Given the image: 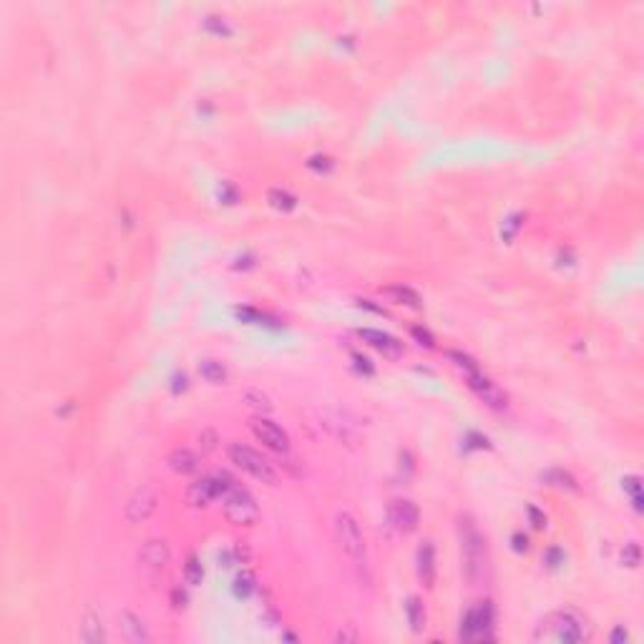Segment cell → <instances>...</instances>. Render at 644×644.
<instances>
[{
	"instance_id": "obj_10",
	"label": "cell",
	"mask_w": 644,
	"mask_h": 644,
	"mask_svg": "<svg viewBox=\"0 0 644 644\" xmlns=\"http://www.w3.org/2000/svg\"><path fill=\"white\" fill-rule=\"evenodd\" d=\"M388 521H390V526H393L395 531L408 534V531L418 529L421 511H418V506H415L410 499H395V501H390V506H388Z\"/></svg>"
},
{
	"instance_id": "obj_24",
	"label": "cell",
	"mask_w": 644,
	"mask_h": 644,
	"mask_svg": "<svg viewBox=\"0 0 644 644\" xmlns=\"http://www.w3.org/2000/svg\"><path fill=\"white\" fill-rule=\"evenodd\" d=\"M541 479L549 483V486H556V488H569V491H576V481H574L572 473L561 471V468H552V471H546Z\"/></svg>"
},
{
	"instance_id": "obj_3",
	"label": "cell",
	"mask_w": 644,
	"mask_h": 644,
	"mask_svg": "<svg viewBox=\"0 0 644 644\" xmlns=\"http://www.w3.org/2000/svg\"><path fill=\"white\" fill-rule=\"evenodd\" d=\"M227 456H230V461L237 465V468H242L244 473H250L252 479L262 481V483H267V486H277L279 483V476H277V471H274V465L270 463L262 453H257L254 448H250V445L230 443L227 445Z\"/></svg>"
},
{
	"instance_id": "obj_37",
	"label": "cell",
	"mask_w": 644,
	"mask_h": 644,
	"mask_svg": "<svg viewBox=\"0 0 644 644\" xmlns=\"http://www.w3.org/2000/svg\"><path fill=\"white\" fill-rule=\"evenodd\" d=\"M201 441H204V451H212V448H214V433H212V430H204L199 436V443Z\"/></svg>"
},
{
	"instance_id": "obj_27",
	"label": "cell",
	"mask_w": 644,
	"mask_h": 644,
	"mask_svg": "<svg viewBox=\"0 0 644 644\" xmlns=\"http://www.w3.org/2000/svg\"><path fill=\"white\" fill-rule=\"evenodd\" d=\"M204 30L214 33V36H232V26L222 15H207L204 18Z\"/></svg>"
},
{
	"instance_id": "obj_40",
	"label": "cell",
	"mask_w": 644,
	"mask_h": 644,
	"mask_svg": "<svg viewBox=\"0 0 644 644\" xmlns=\"http://www.w3.org/2000/svg\"><path fill=\"white\" fill-rule=\"evenodd\" d=\"M224 199H227V204H234V201H237V189H234V186H230V184L224 186Z\"/></svg>"
},
{
	"instance_id": "obj_21",
	"label": "cell",
	"mask_w": 644,
	"mask_h": 644,
	"mask_svg": "<svg viewBox=\"0 0 644 644\" xmlns=\"http://www.w3.org/2000/svg\"><path fill=\"white\" fill-rule=\"evenodd\" d=\"M232 592H234L237 599H250V596H254V592H257V576H254L250 569H242V572L234 576Z\"/></svg>"
},
{
	"instance_id": "obj_4",
	"label": "cell",
	"mask_w": 644,
	"mask_h": 644,
	"mask_svg": "<svg viewBox=\"0 0 644 644\" xmlns=\"http://www.w3.org/2000/svg\"><path fill=\"white\" fill-rule=\"evenodd\" d=\"M224 503V516L230 519L234 526H252L259 519V506L257 499L242 486H232L227 494L222 496Z\"/></svg>"
},
{
	"instance_id": "obj_23",
	"label": "cell",
	"mask_w": 644,
	"mask_h": 644,
	"mask_svg": "<svg viewBox=\"0 0 644 644\" xmlns=\"http://www.w3.org/2000/svg\"><path fill=\"white\" fill-rule=\"evenodd\" d=\"M201 579H204V566L197 554H189L184 564V581L189 587H197V584H201Z\"/></svg>"
},
{
	"instance_id": "obj_34",
	"label": "cell",
	"mask_w": 644,
	"mask_h": 644,
	"mask_svg": "<svg viewBox=\"0 0 644 644\" xmlns=\"http://www.w3.org/2000/svg\"><path fill=\"white\" fill-rule=\"evenodd\" d=\"M352 360H355V368H358L360 372H365V375H372V372H375V368L370 365V360L363 358V355H352Z\"/></svg>"
},
{
	"instance_id": "obj_13",
	"label": "cell",
	"mask_w": 644,
	"mask_h": 644,
	"mask_svg": "<svg viewBox=\"0 0 644 644\" xmlns=\"http://www.w3.org/2000/svg\"><path fill=\"white\" fill-rule=\"evenodd\" d=\"M119 627H121V637L126 639L129 644H149L151 642V632L146 627L141 616L123 609L119 614Z\"/></svg>"
},
{
	"instance_id": "obj_35",
	"label": "cell",
	"mask_w": 644,
	"mask_h": 644,
	"mask_svg": "<svg viewBox=\"0 0 644 644\" xmlns=\"http://www.w3.org/2000/svg\"><path fill=\"white\" fill-rule=\"evenodd\" d=\"M511 544H514V552H526V549H529V539H526L521 531H519V534H514V536H511Z\"/></svg>"
},
{
	"instance_id": "obj_25",
	"label": "cell",
	"mask_w": 644,
	"mask_h": 644,
	"mask_svg": "<svg viewBox=\"0 0 644 644\" xmlns=\"http://www.w3.org/2000/svg\"><path fill=\"white\" fill-rule=\"evenodd\" d=\"M622 488H624V494L632 499L634 508H637V511H642V479H639L637 473L624 476V479H622Z\"/></svg>"
},
{
	"instance_id": "obj_14",
	"label": "cell",
	"mask_w": 644,
	"mask_h": 644,
	"mask_svg": "<svg viewBox=\"0 0 644 644\" xmlns=\"http://www.w3.org/2000/svg\"><path fill=\"white\" fill-rule=\"evenodd\" d=\"M415 572H418V579L425 584V587H433V581H436V546H433V541H423L421 546H418V552H415Z\"/></svg>"
},
{
	"instance_id": "obj_38",
	"label": "cell",
	"mask_w": 644,
	"mask_h": 644,
	"mask_svg": "<svg viewBox=\"0 0 644 644\" xmlns=\"http://www.w3.org/2000/svg\"><path fill=\"white\" fill-rule=\"evenodd\" d=\"M355 639H358V632H348V630L343 632L340 630L335 634V642H355Z\"/></svg>"
},
{
	"instance_id": "obj_18",
	"label": "cell",
	"mask_w": 644,
	"mask_h": 644,
	"mask_svg": "<svg viewBox=\"0 0 644 644\" xmlns=\"http://www.w3.org/2000/svg\"><path fill=\"white\" fill-rule=\"evenodd\" d=\"M383 294L390 297L393 302H398V305H405V308H413V310L421 308V294L408 285H390L383 290Z\"/></svg>"
},
{
	"instance_id": "obj_7",
	"label": "cell",
	"mask_w": 644,
	"mask_h": 644,
	"mask_svg": "<svg viewBox=\"0 0 644 644\" xmlns=\"http://www.w3.org/2000/svg\"><path fill=\"white\" fill-rule=\"evenodd\" d=\"M159 508V491L154 486H139L129 496V501L123 506V519L126 523H143L146 519L157 514Z\"/></svg>"
},
{
	"instance_id": "obj_5",
	"label": "cell",
	"mask_w": 644,
	"mask_h": 644,
	"mask_svg": "<svg viewBox=\"0 0 644 644\" xmlns=\"http://www.w3.org/2000/svg\"><path fill=\"white\" fill-rule=\"evenodd\" d=\"M232 486H237V481L232 479L227 471H214L212 476L194 481L192 486L186 488V501L192 506H207L214 499H222Z\"/></svg>"
},
{
	"instance_id": "obj_6",
	"label": "cell",
	"mask_w": 644,
	"mask_h": 644,
	"mask_svg": "<svg viewBox=\"0 0 644 644\" xmlns=\"http://www.w3.org/2000/svg\"><path fill=\"white\" fill-rule=\"evenodd\" d=\"M494 607L491 601H481L479 607H471L465 612L463 622H461L459 637L465 642H479V639H491V630H494Z\"/></svg>"
},
{
	"instance_id": "obj_8",
	"label": "cell",
	"mask_w": 644,
	"mask_h": 644,
	"mask_svg": "<svg viewBox=\"0 0 644 644\" xmlns=\"http://www.w3.org/2000/svg\"><path fill=\"white\" fill-rule=\"evenodd\" d=\"M250 428H252V433H254V438H257L259 443H265L270 451H274V453L290 451V438H287V433L279 428L277 423L270 421V418H262V415L252 418Z\"/></svg>"
},
{
	"instance_id": "obj_28",
	"label": "cell",
	"mask_w": 644,
	"mask_h": 644,
	"mask_svg": "<svg viewBox=\"0 0 644 644\" xmlns=\"http://www.w3.org/2000/svg\"><path fill=\"white\" fill-rule=\"evenodd\" d=\"M622 564L630 566V569H637L639 564H642V549H639L637 541H630V544H624L622 549Z\"/></svg>"
},
{
	"instance_id": "obj_32",
	"label": "cell",
	"mask_w": 644,
	"mask_h": 644,
	"mask_svg": "<svg viewBox=\"0 0 644 644\" xmlns=\"http://www.w3.org/2000/svg\"><path fill=\"white\" fill-rule=\"evenodd\" d=\"M526 514H529V521H531L534 529H544L546 526V514L544 511H539L536 506H529L526 508Z\"/></svg>"
},
{
	"instance_id": "obj_15",
	"label": "cell",
	"mask_w": 644,
	"mask_h": 644,
	"mask_svg": "<svg viewBox=\"0 0 644 644\" xmlns=\"http://www.w3.org/2000/svg\"><path fill=\"white\" fill-rule=\"evenodd\" d=\"M320 425L328 430L330 436H335L337 441H343V443H355V441H358V428H355V423L348 421L343 413H325Z\"/></svg>"
},
{
	"instance_id": "obj_2",
	"label": "cell",
	"mask_w": 644,
	"mask_h": 644,
	"mask_svg": "<svg viewBox=\"0 0 644 644\" xmlns=\"http://www.w3.org/2000/svg\"><path fill=\"white\" fill-rule=\"evenodd\" d=\"M589 624L587 619L574 612V609H561L554 612L539 624V630L534 632V639H552V642H564V644H579L589 639Z\"/></svg>"
},
{
	"instance_id": "obj_39",
	"label": "cell",
	"mask_w": 644,
	"mask_h": 644,
	"mask_svg": "<svg viewBox=\"0 0 644 644\" xmlns=\"http://www.w3.org/2000/svg\"><path fill=\"white\" fill-rule=\"evenodd\" d=\"M172 601H174V607H177V609L186 607V594H184V592H179V589H174Z\"/></svg>"
},
{
	"instance_id": "obj_17",
	"label": "cell",
	"mask_w": 644,
	"mask_h": 644,
	"mask_svg": "<svg viewBox=\"0 0 644 644\" xmlns=\"http://www.w3.org/2000/svg\"><path fill=\"white\" fill-rule=\"evenodd\" d=\"M79 639L81 642H86V644H103L106 642V630H103L101 616H96L93 612H88V614L81 619Z\"/></svg>"
},
{
	"instance_id": "obj_19",
	"label": "cell",
	"mask_w": 644,
	"mask_h": 644,
	"mask_svg": "<svg viewBox=\"0 0 644 644\" xmlns=\"http://www.w3.org/2000/svg\"><path fill=\"white\" fill-rule=\"evenodd\" d=\"M199 375L207 380V383H212V385L227 383V368H224L222 360H214V358L199 360Z\"/></svg>"
},
{
	"instance_id": "obj_12",
	"label": "cell",
	"mask_w": 644,
	"mask_h": 644,
	"mask_svg": "<svg viewBox=\"0 0 644 644\" xmlns=\"http://www.w3.org/2000/svg\"><path fill=\"white\" fill-rule=\"evenodd\" d=\"M360 337H363V343H368L370 348H375V350L383 352V355L390 358V360L403 358V352H405V348H403L401 340L393 337V335H388V332H383V330L363 328L360 330Z\"/></svg>"
},
{
	"instance_id": "obj_9",
	"label": "cell",
	"mask_w": 644,
	"mask_h": 644,
	"mask_svg": "<svg viewBox=\"0 0 644 644\" xmlns=\"http://www.w3.org/2000/svg\"><path fill=\"white\" fill-rule=\"evenodd\" d=\"M465 380H468V388H471L473 393L479 395L481 401L486 403L488 408H494V410H503L506 408V393H503L501 388L496 385L494 380L491 378H486L483 372L481 370H473V372H468L465 375Z\"/></svg>"
},
{
	"instance_id": "obj_31",
	"label": "cell",
	"mask_w": 644,
	"mask_h": 644,
	"mask_svg": "<svg viewBox=\"0 0 644 644\" xmlns=\"http://www.w3.org/2000/svg\"><path fill=\"white\" fill-rule=\"evenodd\" d=\"M564 559H566L564 552H561L559 546H552V549L544 554V561H546V566H549V569H559V566L564 564Z\"/></svg>"
},
{
	"instance_id": "obj_30",
	"label": "cell",
	"mask_w": 644,
	"mask_h": 644,
	"mask_svg": "<svg viewBox=\"0 0 644 644\" xmlns=\"http://www.w3.org/2000/svg\"><path fill=\"white\" fill-rule=\"evenodd\" d=\"M308 166L312 169V172H322V174H328L332 166H335V161L330 157H325V154H315V157H310L308 159Z\"/></svg>"
},
{
	"instance_id": "obj_36",
	"label": "cell",
	"mask_w": 644,
	"mask_h": 644,
	"mask_svg": "<svg viewBox=\"0 0 644 644\" xmlns=\"http://www.w3.org/2000/svg\"><path fill=\"white\" fill-rule=\"evenodd\" d=\"M609 639H612V642H614V644L627 642V639H630V632L624 630V627H616V630L612 632V637H609Z\"/></svg>"
},
{
	"instance_id": "obj_20",
	"label": "cell",
	"mask_w": 644,
	"mask_h": 644,
	"mask_svg": "<svg viewBox=\"0 0 644 644\" xmlns=\"http://www.w3.org/2000/svg\"><path fill=\"white\" fill-rule=\"evenodd\" d=\"M267 201L277 212H292V209H297V201L300 199L292 192L282 189V186H272V189H267Z\"/></svg>"
},
{
	"instance_id": "obj_16",
	"label": "cell",
	"mask_w": 644,
	"mask_h": 644,
	"mask_svg": "<svg viewBox=\"0 0 644 644\" xmlns=\"http://www.w3.org/2000/svg\"><path fill=\"white\" fill-rule=\"evenodd\" d=\"M166 463H169V468H172L174 473H179V476H194V473L201 471V459L194 451H189V448H174V451L169 453Z\"/></svg>"
},
{
	"instance_id": "obj_29",
	"label": "cell",
	"mask_w": 644,
	"mask_h": 644,
	"mask_svg": "<svg viewBox=\"0 0 644 644\" xmlns=\"http://www.w3.org/2000/svg\"><path fill=\"white\" fill-rule=\"evenodd\" d=\"M523 227V214H514V217H508L506 222H503V230H501V234H503V239H514L516 234H519V230Z\"/></svg>"
},
{
	"instance_id": "obj_22",
	"label": "cell",
	"mask_w": 644,
	"mask_h": 644,
	"mask_svg": "<svg viewBox=\"0 0 644 644\" xmlns=\"http://www.w3.org/2000/svg\"><path fill=\"white\" fill-rule=\"evenodd\" d=\"M405 616H408V624L410 630L418 634V632H423V627H425V607H423V601L418 599V596H410L408 604H405Z\"/></svg>"
},
{
	"instance_id": "obj_1",
	"label": "cell",
	"mask_w": 644,
	"mask_h": 644,
	"mask_svg": "<svg viewBox=\"0 0 644 644\" xmlns=\"http://www.w3.org/2000/svg\"><path fill=\"white\" fill-rule=\"evenodd\" d=\"M335 541L343 556L350 561V566L358 572L360 579H370V566H368V544L365 534L360 529V521L350 511H337L335 514Z\"/></svg>"
},
{
	"instance_id": "obj_26",
	"label": "cell",
	"mask_w": 644,
	"mask_h": 644,
	"mask_svg": "<svg viewBox=\"0 0 644 644\" xmlns=\"http://www.w3.org/2000/svg\"><path fill=\"white\" fill-rule=\"evenodd\" d=\"M244 403L250 405V408H254V410H259V413H270L272 410V401L267 398L262 390H244Z\"/></svg>"
},
{
	"instance_id": "obj_33",
	"label": "cell",
	"mask_w": 644,
	"mask_h": 644,
	"mask_svg": "<svg viewBox=\"0 0 644 644\" xmlns=\"http://www.w3.org/2000/svg\"><path fill=\"white\" fill-rule=\"evenodd\" d=\"M410 335L418 340L421 345H425V348H433V335H430L428 330H423V328H413L410 330Z\"/></svg>"
},
{
	"instance_id": "obj_11",
	"label": "cell",
	"mask_w": 644,
	"mask_h": 644,
	"mask_svg": "<svg viewBox=\"0 0 644 644\" xmlns=\"http://www.w3.org/2000/svg\"><path fill=\"white\" fill-rule=\"evenodd\" d=\"M169 559H172V549H169V544H166L164 539H149V541L139 549V564H141V569H146V572H151V574L164 572L166 564H169Z\"/></svg>"
}]
</instances>
